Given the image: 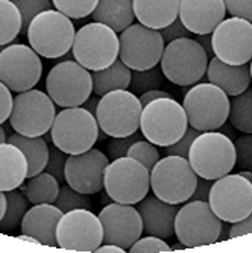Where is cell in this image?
I'll use <instances>...</instances> for the list:
<instances>
[{
  "instance_id": "cell-1",
  "label": "cell",
  "mask_w": 252,
  "mask_h": 253,
  "mask_svg": "<svg viewBox=\"0 0 252 253\" xmlns=\"http://www.w3.org/2000/svg\"><path fill=\"white\" fill-rule=\"evenodd\" d=\"M189 163L199 177L217 180L236 167L234 143L222 132H201L192 143Z\"/></svg>"
},
{
  "instance_id": "cell-2",
  "label": "cell",
  "mask_w": 252,
  "mask_h": 253,
  "mask_svg": "<svg viewBox=\"0 0 252 253\" xmlns=\"http://www.w3.org/2000/svg\"><path fill=\"white\" fill-rule=\"evenodd\" d=\"M75 35L76 31L70 17L58 9L40 12L26 31L29 45L40 56L48 59L61 58L70 52Z\"/></svg>"
},
{
  "instance_id": "cell-3",
  "label": "cell",
  "mask_w": 252,
  "mask_h": 253,
  "mask_svg": "<svg viewBox=\"0 0 252 253\" xmlns=\"http://www.w3.org/2000/svg\"><path fill=\"white\" fill-rule=\"evenodd\" d=\"M189 127L184 106L172 97H161L143 106L140 129L148 141L158 147L176 143Z\"/></svg>"
},
{
  "instance_id": "cell-4",
  "label": "cell",
  "mask_w": 252,
  "mask_h": 253,
  "mask_svg": "<svg viewBox=\"0 0 252 253\" xmlns=\"http://www.w3.org/2000/svg\"><path fill=\"white\" fill-rule=\"evenodd\" d=\"M159 67L172 84L195 85L207 75L208 55L196 40L178 38L166 44Z\"/></svg>"
},
{
  "instance_id": "cell-5",
  "label": "cell",
  "mask_w": 252,
  "mask_h": 253,
  "mask_svg": "<svg viewBox=\"0 0 252 253\" xmlns=\"http://www.w3.org/2000/svg\"><path fill=\"white\" fill-rule=\"evenodd\" d=\"M96 117L82 106L62 108L50 127L52 143L67 155L87 152L98 143Z\"/></svg>"
},
{
  "instance_id": "cell-6",
  "label": "cell",
  "mask_w": 252,
  "mask_h": 253,
  "mask_svg": "<svg viewBox=\"0 0 252 253\" xmlns=\"http://www.w3.org/2000/svg\"><path fill=\"white\" fill-rule=\"evenodd\" d=\"M119 35L109 26L99 21L82 26L72 45L73 58L90 72L106 68L119 58Z\"/></svg>"
},
{
  "instance_id": "cell-7",
  "label": "cell",
  "mask_w": 252,
  "mask_h": 253,
  "mask_svg": "<svg viewBox=\"0 0 252 253\" xmlns=\"http://www.w3.org/2000/svg\"><path fill=\"white\" fill-rule=\"evenodd\" d=\"M149 188L151 171L134 158H117L105 169L103 190L112 202L135 205L148 196Z\"/></svg>"
},
{
  "instance_id": "cell-8",
  "label": "cell",
  "mask_w": 252,
  "mask_h": 253,
  "mask_svg": "<svg viewBox=\"0 0 252 253\" xmlns=\"http://www.w3.org/2000/svg\"><path fill=\"white\" fill-rule=\"evenodd\" d=\"M198 183V174L187 158L167 155L159 159L151 171L152 193L167 203L189 202Z\"/></svg>"
},
{
  "instance_id": "cell-9",
  "label": "cell",
  "mask_w": 252,
  "mask_h": 253,
  "mask_svg": "<svg viewBox=\"0 0 252 253\" xmlns=\"http://www.w3.org/2000/svg\"><path fill=\"white\" fill-rule=\"evenodd\" d=\"M189 125L199 132L220 129L230 116V96L211 82L196 84L182 102Z\"/></svg>"
},
{
  "instance_id": "cell-10",
  "label": "cell",
  "mask_w": 252,
  "mask_h": 253,
  "mask_svg": "<svg viewBox=\"0 0 252 253\" xmlns=\"http://www.w3.org/2000/svg\"><path fill=\"white\" fill-rule=\"evenodd\" d=\"M143 105L128 89H114L101 97L96 120L108 136H128L139 130Z\"/></svg>"
},
{
  "instance_id": "cell-11",
  "label": "cell",
  "mask_w": 252,
  "mask_h": 253,
  "mask_svg": "<svg viewBox=\"0 0 252 253\" xmlns=\"http://www.w3.org/2000/svg\"><path fill=\"white\" fill-rule=\"evenodd\" d=\"M220 231L222 220L213 212L208 202L190 200L176 212L175 235L187 249L217 243Z\"/></svg>"
},
{
  "instance_id": "cell-12",
  "label": "cell",
  "mask_w": 252,
  "mask_h": 253,
  "mask_svg": "<svg viewBox=\"0 0 252 253\" xmlns=\"http://www.w3.org/2000/svg\"><path fill=\"white\" fill-rule=\"evenodd\" d=\"M55 117V103L49 94L31 88L14 97L9 125L20 135L43 136L50 132Z\"/></svg>"
},
{
  "instance_id": "cell-13",
  "label": "cell",
  "mask_w": 252,
  "mask_h": 253,
  "mask_svg": "<svg viewBox=\"0 0 252 253\" xmlns=\"http://www.w3.org/2000/svg\"><path fill=\"white\" fill-rule=\"evenodd\" d=\"M46 91L53 103L61 108L82 106L93 93V78L78 61H62L49 72Z\"/></svg>"
},
{
  "instance_id": "cell-14",
  "label": "cell",
  "mask_w": 252,
  "mask_h": 253,
  "mask_svg": "<svg viewBox=\"0 0 252 253\" xmlns=\"http://www.w3.org/2000/svg\"><path fill=\"white\" fill-rule=\"evenodd\" d=\"M208 205L225 223H236L252 214V182L242 174H225L214 180Z\"/></svg>"
},
{
  "instance_id": "cell-15",
  "label": "cell",
  "mask_w": 252,
  "mask_h": 253,
  "mask_svg": "<svg viewBox=\"0 0 252 253\" xmlns=\"http://www.w3.org/2000/svg\"><path fill=\"white\" fill-rule=\"evenodd\" d=\"M119 58L131 70H148L161 61L166 42L158 29L132 23L119 37Z\"/></svg>"
},
{
  "instance_id": "cell-16",
  "label": "cell",
  "mask_w": 252,
  "mask_h": 253,
  "mask_svg": "<svg viewBox=\"0 0 252 253\" xmlns=\"http://www.w3.org/2000/svg\"><path fill=\"white\" fill-rule=\"evenodd\" d=\"M56 243L68 252H96L103 243L99 215L85 208L64 212L56 227Z\"/></svg>"
},
{
  "instance_id": "cell-17",
  "label": "cell",
  "mask_w": 252,
  "mask_h": 253,
  "mask_svg": "<svg viewBox=\"0 0 252 253\" xmlns=\"http://www.w3.org/2000/svg\"><path fill=\"white\" fill-rule=\"evenodd\" d=\"M43 75L40 55L26 44H9L0 52V82L14 93L34 88Z\"/></svg>"
},
{
  "instance_id": "cell-18",
  "label": "cell",
  "mask_w": 252,
  "mask_h": 253,
  "mask_svg": "<svg viewBox=\"0 0 252 253\" xmlns=\"http://www.w3.org/2000/svg\"><path fill=\"white\" fill-rule=\"evenodd\" d=\"M213 53L220 61L242 65L252 59V23L231 17L222 20L211 34Z\"/></svg>"
},
{
  "instance_id": "cell-19",
  "label": "cell",
  "mask_w": 252,
  "mask_h": 253,
  "mask_svg": "<svg viewBox=\"0 0 252 253\" xmlns=\"http://www.w3.org/2000/svg\"><path fill=\"white\" fill-rule=\"evenodd\" d=\"M99 218L103 227V244H116L129 250L137 240L142 238V215L132 205L109 203L102 208Z\"/></svg>"
},
{
  "instance_id": "cell-20",
  "label": "cell",
  "mask_w": 252,
  "mask_h": 253,
  "mask_svg": "<svg viewBox=\"0 0 252 253\" xmlns=\"http://www.w3.org/2000/svg\"><path fill=\"white\" fill-rule=\"evenodd\" d=\"M108 164V156L93 147L78 155H68L64 169L65 182L82 194H98L103 190V174Z\"/></svg>"
},
{
  "instance_id": "cell-21",
  "label": "cell",
  "mask_w": 252,
  "mask_h": 253,
  "mask_svg": "<svg viewBox=\"0 0 252 253\" xmlns=\"http://www.w3.org/2000/svg\"><path fill=\"white\" fill-rule=\"evenodd\" d=\"M179 20L192 34H213L226 17L223 0H179Z\"/></svg>"
},
{
  "instance_id": "cell-22",
  "label": "cell",
  "mask_w": 252,
  "mask_h": 253,
  "mask_svg": "<svg viewBox=\"0 0 252 253\" xmlns=\"http://www.w3.org/2000/svg\"><path fill=\"white\" fill-rule=\"evenodd\" d=\"M62 211L55 203H40L28 210L20 224V232L34 237L40 244L58 247L56 227L62 217Z\"/></svg>"
},
{
  "instance_id": "cell-23",
  "label": "cell",
  "mask_w": 252,
  "mask_h": 253,
  "mask_svg": "<svg viewBox=\"0 0 252 253\" xmlns=\"http://www.w3.org/2000/svg\"><path fill=\"white\" fill-rule=\"evenodd\" d=\"M139 212L143 221V232L158 238H170L175 235V218L178 205L167 203L155 194H148L139 202Z\"/></svg>"
},
{
  "instance_id": "cell-24",
  "label": "cell",
  "mask_w": 252,
  "mask_h": 253,
  "mask_svg": "<svg viewBox=\"0 0 252 253\" xmlns=\"http://www.w3.org/2000/svg\"><path fill=\"white\" fill-rule=\"evenodd\" d=\"M207 78L211 84L223 89L226 96H237L251 85V70L248 64L231 65L213 56L207 67Z\"/></svg>"
},
{
  "instance_id": "cell-25",
  "label": "cell",
  "mask_w": 252,
  "mask_h": 253,
  "mask_svg": "<svg viewBox=\"0 0 252 253\" xmlns=\"http://www.w3.org/2000/svg\"><path fill=\"white\" fill-rule=\"evenodd\" d=\"M28 179V159L17 146L0 143V191L20 188Z\"/></svg>"
},
{
  "instance_id": "cell-26",
  "label": "cell",
  "mask_w": 252,
  "mask_h": 253,
  "mask_svg": "<svg viewBox=\"0 0 252 253\" xmlns=\"http://www.w3.org/2000/svg\"><path fill=\"white\" fill-rule=\"evenodd\" d=\"M134 14L142 25L161 31L179 14V0H134Z\"/></svg>"
},
{
  "instance_id": "cell-27",
  "label": "cell",
  "mask_w": 252,
  "mask_h": 253,
  "mask_svg": "<svg viewBox=\"0 0 252 253\" xmlns=\"http://www.w3.org/2000/svg\"><path fill=\"white\" fill-rule=\"evenodd\" d=\"M91 18L116 32H122L135 20L134 0H99L98 6L91 12Z\"/></svg>"
},
{
  "instance_id": "cell-28",
  "label": "cell",
  "mask_w": 252,
  "mask_h": 253,
  "mask_svg": "<svg viewBox=\"0 0 252 253\" xmlns=\"http://www.w3.org/2000/svg\"><path fill=\"white\" fill-rule=\"evenodd\" d=\"M131 75L132 70L122 62L120 58L116 59L106 68L91 72V78H93V94L102 97L114 89H128L131 84Z\"/></svg>"
},
{
  "instance_id": "cell-29",
  "label": "cell",
  "mask_w": 252,
  "mask_h": 253,
  "mask_svg": "<svg viewBox=\"0 0 252 253\" xmlns=\"http://www.w3.org/2000/svg\"><path fill=\"white\" fill-rule=\"evenodd\" d=\"M8 143L17 146L25 153L28 159V177L44 171L49 159V146L43 136H25L15 132L9 135Z\"/></svg>"
},
{
  "instance_id": "cell-30",
  "label": "cell",
  "mask_w": 252,
  "mask_h": 253,
  "mask_svg": "<svg viewBox=\"0 0 252 253\" xmlns=\"http://www.w3.org/2000/svg\"><path fill=\"white\" fill-rule=\"evenodd\" d=\"M20 191L32 205L53 203L59 193V182L50 173L41 171L23 182L20 185Z\"/></svg>"
},
{
  "instance_id": "cell-31",
  "label": "cell",
  "mask_w": 252,
  "mask_h": 253,
  "mask_svg": "<svg viewBox=\"0 0 252 253\" xmlns=\"http://www.w3.org/2000/svg\"><path fill=\"white\" fill-rule=\"evenodd\" d=\"M231 126L243 133H252V86L249 85L243 93L237 94L230 100Z\"/></svg>"
},
{
  "instance_id": "cell-32",
  "label": "cell",
  "mask_w": 252,
  "mask_h": 253,
  "mask_svg": "<svg viewBox=\"0 0 252 253\" xmlns=\"http://www.w3.org/2000/svg\"><path fill=\"white\" fill-rule=\"evenodd\" d=\"M6 196V211L3 218L0 220V232H12L20 227L21 220L29 210V200L20 190H11L5 193Z\"/></svg>"
},
{
  "instance_id": "cell-33",
  "label": "cell",
  "mask_w": 252,
  "mask_h": 253,
  "mask_svg": "<svg viewBox=\"0 0 252 253\" xmlns=\"http://www.w3.org/2000/svg\"><path fill=\"white\" fill-rule=\"evenodd\" d=\"M21 32V14L12 0H0V45L12 42Z\"/></svg>"
},
{
  "instance_id": "cell-34",
  "label": "cell",
  "mask_w": 252,
  "mask_h": 253,
  "mask_svg": "<svg viewBox=\"0 0 252 253\" xmlns=\"http://www.w3.org/2000/svg\"><path fill=\"white\" fill-rule=\"evenodd\" d=\"M164 82V75L161 72V67H152L148 70H132L131 75V84H129V91L135 96H142L146 91L151 89H158L163 86Z\"/></svg>"
},
{
  "instance_id": "cell-35",
  "label": "cell",
  "mask_w": 252,
  "mask_h": 253,
  "mask_svg": "<svg viewBox=\"0 0 252 253\" xmlns=\"http://www.w3.org/2000/svg\"><path fill=\"white\" fill-rule=\"evenodd\" d=\"M58 208L62 212H68L72 210H78V208H85V210H91V202L87 199V194H82L76 190H73L70 185H64L59 187V193L56 200L53 202Z\"/></svg>"
},
{
  "instance_id": "cell-36",
  "label": "cell",
  "mask_w": 252,
  "mask_h": 253,
  "mask_svg": "<svg viewBox=\"0 0 252 253\" xmlns=\"http://www.w3.org/2000/svg\"><path fill=\"white\" fill-rule=\"evenodd\" d=\"M99 0H52L53 6L70 18L88 17L98 6Z\"/></svg>"
},
{
  "instance_id": "cell-37",
  "label": "cell",
  "mask_w": 252,
  "mask_h": 253,
  "mask_svg": "<svg viewBox=\"0 0 252 253\" xmlns=\"http://www.w3.org/2000/svg\"><path fill=\"white\" fill-rule=\"evenodd\" d=\"M21 14V32H26L31 21L43 11L53 8L52 0H12Z\"/></svg>"
},
{
  "instance_id": "cell-38",
  "label": "cell",
  "mask_w": 252,
  "mask_h": 253,
  "mask_svg": "<svg viewBox=\"0 0 252 253\" xmlns=\"http://www.w3.org/2000/svg\"><path fill=\"white\" fill-rule=\"evenodd\" d=\"M129 158H134L137 159L139 163H142L149 171H152V169L155 167V164L158 163L159 159V152L156 149L155 144H152L151 141H145V140H139V141H135L129 150H128V155Z\"/></svg>"
},
{
  "instance_id": "cell-39",
  "label": "cell",
  "mask_w": 252,
  "mask_h": 253,
  "mask_svg": "<svg viewBox=\"0 0 252 253\" xmlns=\"http://www.w3.org/2000/svg\"><path fill=\"white\" fill-rule=\"evenodd\" d=\"M236 167L239 170L252 171V133L239 136L236 143Z\"/></svg>"
},
{
  "instance_id": "cell-40",
  "label": "cell",
  "mask_w": 252,
  "mask_h": 253,
  "mask_svg": "<svg viewBox=\"0 0 252 253\" xmlns=\"http://www.w3.org/2000/svg\"><path fill=\"white\" fill-rule=\"evenodd\" d=\"M142 133H139L137 130L135 133L132 135H128V136H111V140L106 146V153H108V159L114 161L117 158H123L128 155V150L129 147L135 143L142 140Z\"/></svg>"
},
{
  "instance_id": "cell-41",
  "label": "cell",
  "mask_w": 252,
  "mask_h": 253,
  "mask_svg": "<svg viewBox=\"0 0 252 253\" xmlns=\"http://www.w3.org/2000/svg\"><path fill=\"white\" fill-rule=\"evenodd\" d=\"M65 155L67 153H64L55 144L49 146V159H48V166H46L44 171H48L52 176H55L59 183H65V176H64L65 161H67Z\"/></svg>"
},
{
  "instance_id": "cell-42",
  "label": "cell",
  "mask_w": 252,
  "mask_h": 253,
  "mask_svg": "<svg viewBox=\"0 0 252 253\" xmlns=\"http://www.w3.org/2000/svg\"><path fill=\"white\" fill-rule=\"evenodd\" d=\"M201 132L195 127H187L186 133L182 135L176 143H173L172 146L166 147V153L167 155H175V156H181V158H187L189 159V152L192 147V143L195 141V138L199 135Z\"/></svg>"
},
{
  "instance_id": "cell-43",
  "label": "cell",
  "mask_w": 252,
  "mask_h": 253,
  "mask_svg": "<svg viewBox=\"0 0 252 253\" xmlns=\"http://www.w3.org/2000/svg\"><path fill=\"white\" fill-rule=\"evenodd\" d=\"M132 253H143V252H172L170 246L163 240L153 235H148L146 238H139L131 247Z\"/></svg>"
},
{
  "instance_id": "cell-44",
  "label": "cell",
  "mask_w": 252,
  "mask_h": 253,
  "mask_svg": "<svg viewBox=\"0 0 252 253\" xmlns=\"http://www.w3.org/2000/svg\"><path fill=\"white\" fill-rule=\"evenodd\" d=\"M226 12L252 23V0H223Z\"/></svg>"
},
{
  "instance_id": "cell-45",
  "label": "cell",
  "mask_w": 252,
  "mask_h": 253,
  "mask_svg": "<svg viewBox=\"0 0 252 253\" xmlns=\"http://www.w3.org/2000/svg\"><path fill=\"white\" fill-rule=\"evenodd\" d=\"M159 32H161L163 40H164L166 44L173 41V40H178V38H190L192 37V32L184 25H182V21L179 20V17L176 20H173L169 26L163 28Z\"/></svg>"
},
{
  "instance_id": "cell-46",
  "label": "cell",
  "mask_w": 252,
  "mask_h": 253,
  "mask_svg": "<svg viewBox=\"0 0 252 253\" xmlns=\"http://www.w3.org/2000/svg\"><path fill=\"white\" fill-rule=\"evenodd\" d=\"M12 103H14V97L11 94V89L3 82H0V126L6 120H9Z\"/></svg>"
},
{
  "instance_id": "cell-47",
  "label": "cell",
  "mask_w": 252,
  "mask_h": 253,
  "mask_svg": "<svg viewBox=\"0 0 252 253\" xmlns=\"http://www.w3.org/2000/svg\"><path fill=\"white\" fill-rule=\"evenodd\" d=\"M251 232H252V214H249L240 221L231 223L230 226V238H237Z\"/></svg>"
},
{
  "instance_id": "cell-48",
  "label": "cell",
  "mask_w": 252,
  "mask_h": 253,
  "mask_svg": "<svg viewBox=\"0 0 252 253\" xmlns=\"http://www.w3.org/2000/svg\"><path fill=\"white\" fill-rule=\"evenodd\" d=\"M211 180L208 179H203L198 176V183H196V188L190 197V200H201V202H208L210 197V190H211Z\"/></svg>"
},
{
  "instance_id": "cell-49",
  "label": "cell",
  "mask_w": 252,
  "mask_h": 253,
  "mask_svg": "<svg viewBox=\"0 0 252 253\" xmlns=\"http://www.w3.org/2000/svg\"><path fill=\"white\" fill-rule=\"evenodd\" d=\"M161 97H170V94L167 91H163V89H151V91H146L140 96V102L143 106H146L148 103H151L152 100H156V99H161Z\"/></svg>"
},
{
  "instance_id": "cell-50",
  "label": "cell",
  "mask_w": 252,
  "mask_h": 253,
  "mask_svg": "<svg viewBox=\"0 0 252 253\" xmlns=\"http://www.w3.org/2000/svg\"><path fill=\"white\" fill-rule=\"evenodd\" d=\"M196 41H198V42H199V44L202 45V47H203V50L207 52L208 58L214 56V53H213V45H211V34H203V35H198Z\"/></svg>"
},
{
  "instance_id": "cell-51",
  "label": "cell",
  "mask_w": 252,
  "mask_h": 253,
  "mask_svg": "<svg viewBox=\"0 0 252 253\" xmlns=\"http://www.w3.org/2000/svg\"><path fill=\"white\" fill-rule=\"evenodd\" d=\"M99 100H101V97H98L96 94L93 96V97H88L85 102H84V105H82V108H85L87 111H90L93 116L96 117V111H98V105H99Z\"/></svg>"
},
{
  "instance_id": "cell-52",
  "label": "cell",
  "mask_w": 252,
  "mask_h": 253,
  "mask_svg": "<svg viewBox=\"0 0 252 253\" xmlns=\"http://www.w3.org/2000/svg\"><path fill=\"white\" fill-rule=\"evenodd\" d=\"M96 252H99V253H106V252H116V253H123V252H126L125 249H122L120 246H116V244H101L98 249H96Z\"/></svg>"
},
{
  "instance_id": "cell-53",
  "label": "cell",
  "mask_w": 252,
  "mask_h": 253,
  "mask_svg": "<svg viewBox=\"0 0 252 253\" xmlns=\"http://www.w3.org/2000/svg\"><path fill=\"white\" fill-rule=\"evenodd\" d=\"M5 211H6V196L3 191H0V220L3 218Z\"/></svg>"
},
{
  "instance_id": "cell-54",
  "label": "cell",
  "mask_w": 252,
  "mask_h": 253,
  "mask_svg": "<svg viewBox=\"0 0 252 253\" xmlns=\"http://www.w3.org/2000/svg\"><path fill=\"white\" fill-rule=\"evenodd\" d=\"M170 249H172V252H179V250H186L187 247L182 244L181 241L178 243V244H173V246H170Z\"/></svg>"
},
{
  "instance_id": "cell-55",
  "label": "cell",
  "mask_w": 252,
  "mask_h": 253,
  "mask_svg": "<svg viewBox=\"0 0 252 253\" xmlns=\"http://www.w3.org/2000/svg\"><path fill=\"white\" fill-rule=\"evenodd\" d=\"M239 174H242L243 177H246L248 180L252 182V171H249V170H239Z\"/></svg>"
},
{
  "instance_id": "cell-56",
  "label": "cell",
  "mask_w": 252,
  "mask_h": 253,
  "mask_svg": "<svg viewBox=\"0 0 252 253\" xmlns=\"http://www.w3.org/2000/svg\"><path fill=\"white\" fill-rule=\"evenodd\" d=\"M3 141H6V132L2 126H0V143H3Z\"/></svg>"
},
{
  "instance_id": "cell-57",
  "label": "cell",
  "mask_w": 252,
  "mask_h": 253,
  "mask_svg": "<svg viewBox=\"0 0 252 253\" xmlns=\"http://www.w3.org/2000/svg\"><path fill=\"white\" fill-rule=\"evenodd\" d=\"M249 70H251V81H252V59H251V65H249Z\"/></svg>"
},
{
  "instance_id": "cell-58",
  "label": "cell",
  "mask_w": 252,
  "mask_h": 253,
  "mask_svg": "<svg viewBox=\"0 0 252 253\" xmlns=\"http://www.w3.org/2000/svg\"><path fill=\"white\" fill-rule=\"evenodd\" d=\"M3 47H5V45H0V52H2V50H3Z\"/></svg>"
}]
</instances>
